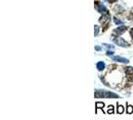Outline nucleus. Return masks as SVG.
Returning <instances> with one entry per match:
<instances>
[{
	"instance_id": "1",
	"label": "nucleus",
	"mask_w": 133,
	"mask_h": 120,
	"mask_svg": "<svg viewBox=\"0 0 133 120\" xmlns=\"http://www.w3.org/2000/svg\"><path fill=\"white\" fill-rule=\"evenodd\" d=\"M94 96L95 98H119L118 94L111 91H105V90H95Z\"/></svg>"
},
{
	"instance_id": "2",
	"label": "nucleus",
	"mask_w": 133,
	"mask_h": 120,
	"mask_svg": "<svg viewBox=\"0 0 133 120\" xmlns=\"http://www.w3.org/2000/svg\"><path fill=\"white\" fill-rule=\"evenodd\" d=\"M113 41H114L115 44H117V45H119V46H121V47H128V46H129L128 42H126V41H125L123 38H121V37H115V38L113 39Z\"/></svg>"
},
{
	"instance_id": "3",
	"label": "nucleus",
	"mask_w": 133,
	"mask_h": 120,
	"mask_svg": "<svg viewBox=\"0 0 133 120\" xmlns=\"http://www.w3.org/2000/svg\"><path fill=\"white\" fill-rule=\"evenodd\" d=\"M127 30V27L126 26H120V27H117L113 30V35L114 36H120L121 34H123L125 31Z\"/></svg>"
},
{
	"instance_id": "4",
	"label": "nucleus",
	"mask_w": 133,
	"mask_h": 120,
	"mask_svg": "<svg viewBox=\"0 0 133 120\" xmlns=\"http://www.w3.org/2000/svg\"><path fill=\"white\" fill-rule=\"evenodd\" d=\"M95 4H97V5H95V7H97L98 12H100V13H102V14H107V10H106V8H105L104 5H102V4L99 3L98 1H97V2L95 1Z\"/></svg>"
},
{
	"instance_id": "5",
	"label": "nucleus",
	"mask_w": 133,
	"mask_h": 120,
	"mask_svg": "<svg viewBox=\"0 0 133 120\" xmlns=\"http://www.w3.org/2000/svg\"><path fill=\"white\" fill-rule=\"evenodd\" d=\"M112 60L116 61V62H121V63H128L129 60L125 57H120V56H113L112 57Z\"/></svg>"
},
{
	"instance_id": "6",
	"label": "nucleus",
	"mask_w": 133,
	"mask_h": 120,
	"mask_svg": "<svg viewBox=\"0 0 133 120\" xmlns=\"http://www.w3.org/2000/svg\"><path fill=\"white\" fill-rule=\"evenodd\" d=\"M96 67H97V69H98L99 71H102V70H104V68H105V63L102 62V61H99V62L96 64Z\"/></svg>"
},
{
	"instance_id": "7",
	"label": "nucleus",
	"mask_w": 133,
	"mask_h": 120,
	"mask_svg": "<svg viewBox=\"0 0 133 120\" xmlns=\"http://www.w3.org/2000/svg\"><path fill=\"white\" fill-rule=\"evenodd\" d=\"M125 72L128 74V76H133V68L132 67H126Z\"/></svg>"
},
{
	"instance_id": "8",
	"label": "nucleus",
	"mask_w": 133,
	"mask_h": 120,
	"mask_svg": "<svg viewBox=\"0 0 133 120\" xmlns=\"http://www.w3.org/2000/svg\"><path fill=\"white\" fill-rule=\"evenodd\" d=\"M124 112V107L122 105H120L119 103H117V113L118 114H122Z\"/></svg>"
},
{
	"instance_id": "9",
	"label": "nucleus",
	"mask_w": 133,
	"mask_h": 120,
	"mask_svg": "<svg viewBox=\"0 0 133 120\" xmlns=\"http://www.w3.org/2000/svg\"><path fill=\"white\" fill-rule=\"evenodd\" d=\"M95 106H96V112H97V109H102V110H103L104 103H103V102H96Z\"/></svg>"
},
{
	"instance_id": "10",
	"label": "nucleus",
	"mask_w": 133,
	"mask_h": 120,
	"mask_svg": "<svg viewBox=\"0 0 133 120\" xmlns=\"http://www.w3.org/2000/svg\"><path fill=\"white\" fill-rule=\"evenodd\" d=\"M126 112H127V114H131V113H133V106H132V105H129V104L127 103Z\"/></svg>"
},
{
	"instance_id": "11",
	"label": "nucleus",
	"mask_w": 133,
	"mask_h": 120,
	"mask_svg": "<svg viewBox=\"0 0 133 120\" xmlns=\"http://www.w3.org/2000/svg\"><path fill=\"white\" fill-rule=\"evenodd\" d=\"M107 113H108V114H113V113H114V107H113L112 105H109V106H108Z\"/></svg>"
},
{
	"instance_id": "12",
	"label": "nucleus",
	"mask_w": 133,
	"mask_h": 120,
	"mask_svg": "<svg viewBox=\"0 0 133 120\" xmlns=\"http://www.w3.org/2000/svg\"><path fill=\"white\" fill-rule=\"evenodd\" d=\"M94 28H95V29H94V35H95V36H97V35H98V33H99V27L95 25V27H94Z\"/></svg>"
},
{
	"instance_id": "13",
	"label": "nucleus",
	"mask_w": 133,
	"mask_h": 120,
	"mask_svg": "<svg viewBox=\"0 0 133 120\" xmlns=\"http://www.w3.org/2000/svg\"><path fill=\"white\" fill-rule=\"evenodd\" d=\"M114 22H115L116 24H122V23H123L121 20H119V19H117V18H115V17H114Z\"/></svg>"
},
{
	"instance_id": "14",
	"label": "nucleus",
	"mask_w": 133,
	"mask_h": 120,
	"mask_svg": "<svg viewBox=\"0 0 133 120\" xmlns=\"http://www.w3.org/2000/svg\"><path fill=\"white\" fill-rule=\"evenodd\" d=\"M104 46H106V47H108V48H111V49H112V50L114 49V46H113V45H109V44H104Z\"/></svg>"
},
{
	"instance_id": "15",
	"label": "nucleus",
	"mask_w": 133,
	"mask_h": 120,
	"mask_svg": "<svg viewBox=\"0 0 133 120\" xmlns=\"http://www.w3.org/2000/svg\"><path fill=\"white\" fill-rule=\"evenodd\" d=\"M106 54H107V55H113V54H114V52H113L112 50H108L107 52H106Z\"/></svg>"
},
{
	"instance_id": "16",
	"label": "nucleus",
	"mask_w": 133,
	"mask_h": 120,
	"mask_svg": "<svg viewBox=\"0 0 133 120\" xmlns=\"http://www.w3.org/2000/svg\"><path fill=\"white\" fill-rule=\"evenodd\" d=\"M106 1H107V2H109V3H114V2H116L117 1V0H106Z\"/></svg>"
},
{
	"instance_id": "17",
	"label": "nucleus",
	"mask_w": 133,
	"mask_h": 120,
	"mask_svg": "<svg viewBox=\"0 0 133 120\" xmlns=\"http://www.w3.org/2000/svg\"><path fill=\"white\" fill-rule=\"evenodd\" d=\"M95 50L100 51V50H101V47H100V46H95Z\"/></svg>"
},
{
	"instance_id": "18",
	"label": "nucleus",
	"mask_w": 133,
	"mask_h": 120,
	"mask_svg": "<svg viewBox=\"0 0 133 120\" xmlns=\"http://www.w3.org/2000/svg\"><path fill=\"white\" fill-rule=\"evenodd\" d=\"M130 36L132 37V39H133V28H131L130 29Z\"/></svg>"
},
{
	"instance_id": "19",
	"label": "nucleus",
	"mask_w": 133,
	"mask_h": 120,
	"mask_svg": "<svg viewBox=\"0 0 133 120\" xmlns=\"http://www.w3.org/2000/svg\"><path fill=\"white\" fill-rule=\"evenodd\" d=\"M131 18H132V19H133V14H132V15H131Z\"/></svg>"
}]
</instances>
